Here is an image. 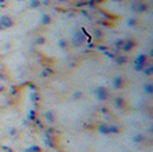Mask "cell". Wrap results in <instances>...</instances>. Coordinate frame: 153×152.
<instances>
[{"label":"cell","instance_id":"cell-5","mask_svg":"<svg viewBox=\"0 0 153 152\" xmlns=\"http://www.w3.org/2000/svg\"><path fill=\"white\" fill-rule=\"evenodd\" d=\"M122 85H124V78H122L121 75H117V77H114V79H113V86H114V89L122 88Z\"/></svg>","mask_w":153,"mask_h":152},{"label":"cell","instance_id":"cell-10","mask_svg":"<svg viewBox=\"0 0 153 152\" xmlns=\"http://www.w3.org/2000/svg\"><path fill=\"white\" fill-rule=\"evenodd\" d=\"M144 90H145L148 94H153V85L152 84H145V85H144Z\"/></svg>","mask_w":153,"mask_h":152},{"label":"cell","instance_id":"cell-21","mask_svg":"<svg viewBox=\"0 0 153 152\" xmlns=\"http://www.w3.org/2000/svg\"><path fill=\"white\" fill-rule=\"evenodd\" d=\"M38 6H39L38 0H32V1H31V8H35V7H38Z\"/></svg>","mask_w":153,"mask_h":152},{"label":"cell","instance_id":"cell-16","mask_svg":"<svg viewBox=\"0 0 153 152\" xmlns=\"http://www.w3.org/2000/svg\"><path fill=\"white\" fill-rule=\"evenodd\" d=\"M109 128H110V133H118L120 132L118 127H115V125H109Z\"/></svg>","mask_w":153,"mask_h":152},{"label":"cell","instance_id":"cell-13","mask_svg":"<svg viewBox=\"0 0 153 152\" xmlns=\"http://www.w3.org/2000/svg\"><path fill=\"white\" fill-rule=\"evenodd\" d=\"M115 106H117V108H122V106H124V100H122L121 97H117V98H115Z\"/></svg>","mask_w":153,"mask_h":152},{"label":"cell","instance_id":"cell-4","mask_svg":"<svg viewBox=\"0 0 153 152\" xmlns=\"http://www.w3.org/2000/svg\"><path fill=\"white\" fill-rule=\"evenodd\" d=\"M85 39H86V36H85L83 32L76 31L75 34H74V36H73V45H75V46H79V45H82V43L85 42Z\"/></svg>","mask_w":153,"mask_h":152},{"label":"cell","instance_id":"cell-23","mask_svg":"<svg viewBox=\"0 0 153 152\" xmlns=\"http://www.w3.org/2000/svg\"><path fill=\"white\" fill-rule=\"evenodd\" d=\"M122 43H124V40H117V47H121Z\"/></svg>","mask_w":153,"mask_h":152},{"label":"cell","instance_id":"cell-7","mask_svg":"<svg viewBox=\"0 0 153 152\" xmlns=\"http://www.w3.org/2000/svg\"><path fill=\"white\" fill-rule=\"evenodd\" d=\"M98 131L104 135H110V128H109V125H105V124H101L98 127Z\"/></svg>","mask_w":153,"mask_h":152},{"label":"cell","instance_id":"cell-19","mask_svg":"<svg viewBox=\"0 0 153 152\" xmlns=\"http://www.w3.org/2000/svg\"><path fill=\"white\" fill-rule=\"evenodd\" d=\"M152 71H153V67L149 66L146 70H144V73H145V75H150V74H152Z\"/></svg>","mask_w":153,"mask_h":152},{"label":"cell","instance_id":"cell-25","mask_svg":"<svg viewBox=\"0 0 153 152\" xmlns=\"http://www.w3.org/2000/svg\"><path fill=\"white\" fill-rule=\"evenodd\" d=\"M3 90H4V86H0V93L3 92Z\"/></svg>","mask_w":153,"mask_h":152},{"label":"cell","instance_id":"cell-12","mask_svg":"<svg viewBox=\"0 0 153 152\" xmlns=\"http://www.w3.org/2000/svg\"><path fill=\"white\" fill-rule=\"evenodd\" d=\"M39 151H40V148H39L38 145H31V147H28L24 152H39Z\"/></svg>","mask_w":153,"mask_h":152},{"label":"cell","instance_id":"cell-1","mask_svg":"<svg viewBox=\"0 0 153 152\" xmlns=\"http://www.w3.org/2000/svg\"><path fill=\"white\" fill-rule=\"evenodd\" d=\"M14 26V19L8 16V15H3L0 16V30H6V29H11Z\"/></svg>","mask_w":153,"mask_h":152},{"label":"cell","instance_id":"cell-17","mask_svg":"<svg viewBox=\"0 0 153 152\" xmlns=\"http://www.w3.org/2000/svg\"><path fill=\"white\" fill-rule=\"evenodd\" d=\"M58 45H59V47L61 49H66L67 47V43L63 40V39H59V42H58Z\"/></svg>","mask_w":153,"mask_h":152},{"label":"cell","instance_id":"cell-9","mask_svg":"<svg viewBox=\"0 0 153 152\" xmlns=\"http://www.w3.org/2000/svg\"><path fill=\"white\" fill-rule=\"evenodd\" d=\"M146 4H143V3H140L138 6H137V7H134V10L137 11V12H145L146 11Z\"/></svg>","mask_w":153,"mask_h":152},{"label":"cell","instance_id":"cell-6","mask_svg":"<svg viewBox=\"0 0 153 152\" xmlns=\"http://www.w3.org/2000/svg\"><path fill=\"white\" fill-rule=\"evenodd\" d=\"M133 46H134V42L133 40H126V42L122 43V50L124 51H130V50L133 49Z\"/></svg>","mask_w":153,"mask_h":152},{"label":"cell","instance_id":"cell-2","mask_svg":"<svg viewBox=\"0 0 153 152\" xmlns=\"http://www.w3.org/2000/svg\"><path fill=\"white\" fill-rule=\"evenodd\" d=\"M145 55L144 54H140L138 57L136 58V61H134V70L137 71H143L144 70V63H145Z\"/></svg>","mask_w":153,"mask_h":152},{"label":"cell","instance_id":"cell-27","mask_svg":"<svg viewBox=\"0 0 153 152\" xmlns=\"http://www.w3.org/2000/svg\"><path fill=\"white\" fill-rule=\"evenodd\" d=\"M8 152H11V151H10V149H8Z\"/></svg>","mask_w":153,"mask_h":152},{"label":"cell","instance_id":"cell-22","mask_svg":"<svg viewBox=\"0 0 153 152\" xmlns=\"http://www.w3.org/2000/svg\"><path fill=\"white\" fill-rule=\"evenodd\" d=\"M128 24L129 26H134V24H136V20H134V19H130V20L128 22Z\"/></svg>","mask_w":153,"mask_h":152},{"label":"cell","instance_id":"cell-26","mask_svg":"<svg viewBox=\"0 0 153 152\" xmlns=\"http://www.w3.org/2000/svg\"><path fill=\"white\" fill-rule=\"evenodd\" d=\"M58 1H63V0H58Z\"/></svg>","mask_w":153,"mask_h":152},{"label":"cell","instance_id":"cell-15","mask_svg":"<svg viewBox=\"0 0 153 152\" xmlns=\"http://www.w3.org/2000/svg\"><path fill=\"white\" fill-rule=\"evenodd\" d=\"M50 22H51V18H50L49 15H43L42 16V23L43 24H49Z\"/></svg>","mask_w":153,"mask_h":152},{"label":"cell","instance_id":"cell-11","mask_svg":"<svg viewBox=\"0 0 153 152\" xmlns=\"http://www.w3.org/2000/svg\"><path fill=\"white\" fill-rule=\"evenodd\" d=\"M35 43L39 45V46H42V45H45V43H46V38H45V36H38V38L35 39Z\"/></svg>","mask_w":153,"mask_h":152},{"label":"cell","instance_id":"cell-3","mask_svg":"<svg viewBox=\"0 0 153 152\" xmlns=\"http://www.w3.org/2000/svg\"><path fill=\"white\" fill-rule=\"evenodd\" d=\"M95 96H97V98L99 100V101H105V100L108 98V89L104 88V86H98L97 89H95Z\"/></svg>","mask_w":153,"mask_h":152},{"label":"cell","instance_id":"cell-14","mask_svg":"<svg viewBox=\"0 0 153 152\" xmlns=\"http://www.w3.org/2000/svg\"><path fill=\"white\" fill-rule=\"evenodd\" d=\"M143 140H144V136L141 133L136 135V136L133 137V142H134V143H140V142H143Z\"/></svg>","mask_w":153,"mask_h":152},{"label":"cell","instance_id":"cell-18","mask_svg":"<svg viewBox=\"0 0 153 152\" xmlns=\"http://www.w3.org/2000/svg\"><path fill=\"white\" fill-rule=\"evenodd\" d=\"M115 61H117V63H125L126 62V59L124 57H117L115 58Z\"/></svg>","mask_w":153,"mask_h":152},{"label":"cell","instance_id":"cell-8","mask_svg":"<svg viewBox=\"0 0 153 152\" xmlns=\"http://www.w3.org/2000/svg\"><path fill=\"white\" fill-rule=\"evenodd\" d=\"M45 119L49 121V123H54V119H55V117H54V112H52V110L45 112Z\"/></svg>","mask_w":153,"mask_h":152},{"label":"cell","instance_id":"cell-24","mask_svg":"<svg viewBox=\"0 0 153 152\" xmlns=\"http://www.w3.org/2000/svg\"><path fill=\"white\" fill-rule=\"evenodd\" d=\"M15 133H16V131H15V129H11V131H10V135H15Z\"/></svg>","mask_w":153,"mask_h":152},{"label":"cell","instance_id":"cell-20","mask_svg":"<svg viewBox=\"0 0 153 152\" xmlns=\"http://www.w3.org/2000/svg\"><path fill=\"white\" fill-rule=\"evenodd\" d=\"M81 96H82V93H81V92H75V93H74V96H73V98L78 100V98H81Z\"/></svg>","mask_w":153,"mask_h":152}]
</instances>
